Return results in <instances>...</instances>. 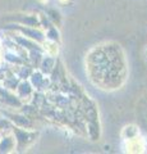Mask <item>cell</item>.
<instances>
[{
    "instance_id": "1",
    "label": "cell",
    "mask_w": 147,
    "mask_h": 154,
    "mask_svg": "<svg viewBox=\"0 0 147 154\" xmlns=\"http://www.w3.org/2000/svg\"><path fill=\"white\" fill-rule=\"evenodd\" d=\"M143 141L142 139L140 137H132V139H128V143H127V150L131 152V153H138L143 150Z\"/></svg>"
},
{
    "instance_id": "2",
    "label": "cell",
    "mask_w": 147,
    "mask_h": 154,
    "mask_svg": "<svg viewBox=\"0 0 147 154\" xmlns=\"http://www.w3.org/2000/svg\"><path fill=\"white\" fill-rule=\"evenodd\" d=\"M60 2H61V3H65V2H68V0H60Z\"/></svg>"
}]
</instances>
